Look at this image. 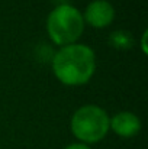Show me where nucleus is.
<instances>
[{
  "mask_svg": "<svg viewBox=\"0 0 148 149\" xmlns=\"http://www.w3.org/2000/svg\"><path fill=\"white\" fill-rule=\"evenodd\" d=\"M96 68L95 52L87 45L71 44L62 47L54 56L52 70L67 86H80L90 80Z\"/></svg>",
  "mask_w": 148,
  "mask_h": 149,
  "instance_id": "nucleus-1",
  "label": "nucleus"
},
{
  "mask_svg": "<svg viewBox=\"0 0 148 149\" xmlns=\"http://www.w3.org/2000/svg\"><path fill=\"white\" fill-rule=\"evenodd\" d=\"M109 127H112V130L122 138H131L140 132L141 122L134 113L121 111L116 116H113V119L109 122Z\"/></svg>",
  "mask_w": 148,
  "mask_h": 149,
  "instance_id": "nucleus-5",
  "label": "nucleus"
},
{
  "mask_svg": "<svg viewBox=\"0 0 148 149\" xmlns=\"http://www.w3.org/2000/svg\"><path fill=\"white\" fill-rule=\"evenodd\" d=\"M51 39L58 45H71L79 39L84 29L83 15L70 4L57 6L48 16L47 22Z\"/></svg>",
  "mask_w": 148,
  "mask_h": 149,
  "instance_id": "nucleus-2",
  "label": "nucleus"
},
{
  "mask_svg": "<svg viewBox=\"0 0 148 149\" xmlns=\"http://www.w3.org/2000/svg\"><path fill=\"white\" fill-rule=\"evenodd\" d=\"M64 149H90L87 145H84V143H73V145H68L67 148Z\"/></svg>",
  "mask_w": 148,
  "mask_h": 149,
  "instance_id": "nucleus-6",
  "label": "nucleus"
},
{
  "mask_svg": "<svg viewBox=\"0 0 148 149\" xmlns=\"http://www.w3.org/2000/svg\"><path fill=\"white\" fill-rule=\"evenodd\" d=\"M109 122L106 111L97 106L89 104L80 107L71 117V130L74 136L86 143H96L103 139L109 130Z\"/></svg>",
  "mask_w": 148,
  "mask_h": 149,
  "instance_id": "nucleus-3",
  "label": "nucleus"
},
{
  "mask_svg": "<svg viewBox=\"0 0 148 149\" xmlns=\"http://www.w3.org/2000/svg\"><path fill=\"white\" fill-rule=\"evenodd\" d=\"M115 17V9L107 0H95L92 1L84 12L83 19L90 23L93 28H106Z\"/></svg>",
  "mask_w": 148,
  "mask_h": 149,
  "instance_id": "nucleus-4",
  "label": "nucleus"
}]
</instances>
